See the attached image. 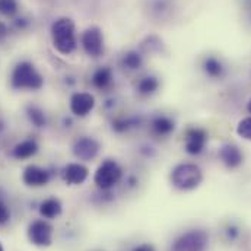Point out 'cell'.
<instances>
[{
  "label": "cell",
  "mask_w": 251,
  "mask_h": 251,
  "mask_svg": "<svg viewBox=\"0 0 251 251\" xmlns=\"http://www.w3.org/2000/svg\"><path fill=\"white\" fill-rule=\"evenodd\" d=\"M51 40L54 49L63 54H72L77 47L76 40V26L73 19L70 18H59L51 25Z\"/></svg>",
  "instance_id": "1"
},
{
  "label": "cell",
  "mask_w": 251,
  "mask_h": 251,
  "mask_svg": "<svg viewBox=\"0 0 251 251\" xmlns=\"http://www.w3.org/2000/svg\"><path fill=\"white\" fill-rule=\"evenodd\" d=\"M173 187L180 191H191L196 190L203 181V173L199 165L183 162L173 168L170 176Z\"/></svg>",
  "instance_id": "2"
},
{
  "label": "cell",
  "mask_w": 251,
  "mask_h": 251,
  "mask_svg": "<svg viewBox=\"0 0 251 251\" xmlns=\"http://www.w3.org/2000/svg\"><path fill=\"white\" fill-rule=\"evenodd\" d=\"M10 85L13 89L37 91L44 85V77L37 72L35 66L29 62L18 63L10 76Z\"/></svg>",
  "instance_id": "3"
},
{
  "label": "cell",
  "mask_w": 251,
  "mask_h": 251,
  "mask_svg": "<svg viewBox=\"0 0 251 251\" xmlns=\"http://www.w3.org/2000/svg\"><path fill=\"white\" fill-rule=\"evenodd\" d=\"M122 177H123V170L119 165V162L108 158L104 159L97 168L94 174V184L102 191H108L119 184Z\"/></svg>",
  "instance_id": "4"
},
{
  "label": "cell",
  "mask_w": 251,
  "mask_h": 251,
  "mask_svg": "<svg viewBox=\"0 0 251 251\" xmlns=\"http://www.w3.org/2000/svg\"><path fill=\"white\" fill-rule=\"evenodd\" d=\"M209 243V237L201 229H191L180 235L174 243L171 251H204Z\"/></svg>",
  "instance_id": "5"
},
{
  "label": "cell",
  "mask_w": 251,
  "mask_h": 251,
  "mask_svg": "<svg viewBox=\"0 0 251 251\" xmlns=\"http://www.w3.org/2000/svg\"><path fill=\"white\" fill-rule=\"evenodd\" d=\"M80 44L83 47V51L89 57L97 59V57L102 56V53H104V35H102V31L98 26L86 28L82 32Z\"/></svg>",
  "instance_id": "6"
},
{
  "label": "cell",
  "mask_w": 251,
  "mask_h": 251,
  "mask_svg": "<svg viewBox=\"0 0 251 251\" xmlns=\"http://www.w3.org/2000/svg\"><path fill=\"white\" fill-rule=\"evenodd\" d=\"M100 149H101L100 142L92 136H80L75 140L72 146L73 155L79 161H85V162L95 159L100 153Z\"/></svg>",
  "instance_id": "7"
},
{
  "label": "cell",
  "mask_w": 251,
  "mask_h": 251,
  "mask_svg": "<svg viewBox=\"0 0 251 251\" xmlns=\"http://www.w3.org/2000/svg\"><path fill=\"white\" fill-rule=\"evenodd\" d=\"M28 238L37 247H49L53 243V226L43 219L34 221L28 226Z\"/></svg>",
  "instance_id": "8"
},
{
  "label": "cell",
  "mask_w": 251,
  "mask_h": 251,
  "mask_svg": "<svg viewBox=\"0 0 251 251\" xmlns=\"http://www.w3.org/2000/svg\"><path fill=\"white\" fill-rule=\"evenodd\" d=\"M207 143V131L201 127H190L184 133V149L188 155H200Z\"/></svg>",
  "instance_id": "9"
},
{
  "label": "cell",
  "mask_w": 251,
  "mask_h": 251,
  "mask_svg": "<svg viewBox=\"0 0 251 251\" xmlns=\"http://www.w3.org/2000/svg\"><path fill=\"white\" fill-rule=\"evenodd\" d=\"M70 111L76 117H86L95 108V97L89 92H75L70 97Z\"/></svg>",
  "instance_id": "10"
},
{
  "label": "cell",
  "mask_w": 251,
  "mask_h": 251,
  "mask_svg": "<svg viewBox=\"0 0 251 251\" xmlns=\"http://www.w3.org/2000/svg\"><path fill=\"white\" fill-rule=\"evenodd\" d=\"M176 120L167 114H156L149 120V131L155 137L165 139L176 131Z\"/></svg>",
  "instance_id": "11"
},
{
  "label": "cell",
  "mask_w": 251,
  "mask_h": 251,
  "mask_svg": "<svg viewBox=\"0 0 251 251\" xmlns=\"http://www.w3.org/2000/svg\"><path fill=\"white\" fill-rule=\"evenodd\" d=\"M219 161L229 170L238 168L244 162V153L235 143H225L219 148L218 152Z\"/></svg>",
  "instance_id": "12"
},
{
  "label": "cell",
  "mask_w": 251,
  "mask_h": 251,
  "mask_svg": "<svg viewBox=\"0 0 251 251\" xmlns=\"http://www.w3.org/2000/svg\"><path fill=\"white\" fill-rule=\"evenodd\" d=\"M62 177L69 186H80L89 177V168L80 162H72L63 168Z\"/></svg>",
  "instance_id": "13"
},
{
  "label": "cell",
  "mask_w": 251,
  "mask_h": 251,
  "mask_svg": "<svg viewBox=\"0 0 251 251\" xmlns=\"http://www.w3.org/2000/svg\"><path fill=\"white\" fill-rule=\"evenodd\" d=\"M22 181L28 187H43L50 181V173L38 165H28L24 170Z\"/></svg>",
  "instance_id": "14"
},
{
  "label": "cell",
  "mask_w": 251,
  "mask_h": 251,
  "mask_svg": "<svg viewBox=\"0 0 251 251\" xmlns=\"http://www.w3.org/2000/svg\"><path fill=\"white\" fill-rule=\"evenodd\" d=\"M91 82L94 85L95 89L98 91H107L111 88L113 82H114V73L111 70V67L108 66H102V67H98L92 77H91Z\"/></svg>",
  "instance_id": "15"
},
{
  "label": "cell",
  "mask_w": 251,
  "mask_h": 251,
  "mask_svg": "<svg viewBox=\"0 0 251 251\" xmlns=\"http://www.w3.org/2000/svg\"><path fill=\"white\" fill-rule=\"evenodd\" d=\"M142 123H143V120L139 116H117L111 122V128H113V131L123 134L133 128H139Z\"/></svg>",
  "instance_id": "16"
},
{
  "label": "cell",
  "mask_w": 251,
  "mask_h": 251,
  "mask_svg": "<svg viewBox=\"0 0 251 251\" xmlns=\"http://www.w3.org/2000/svg\"><path fill=\"white\" fill-rule=\"evenodd\" d=\"M159 86H161V82L156 76L146 75L136 82V92L140 97H152L153 94L158 92Z\"/></svg>",
  "instance_id": "17"
},
{
  "label": "cell",
  "mask_w": 251,
  "mask_h": 251,
  "mask_svg": "<svg viewBox=\"0 0 251 251\" xmlns=\"http://www.w3.org/2000/svg\"><path fill=\"white\" fill-rule=\"evenodd\" d=\"M38 152V143L34 139H26L15 145L12 149V155L15 159H28Z\"/></svg>",
  "instance_id": "18"
},
{
  "label": "cell",
  "mask_w": 251,
  "mask_h": 251,
  "mask_svg": "<svg viewBox=\"0 0 251 251\" xmlns=\"http://www.w3.org/2000/svg\"><path fill=\"white\" fill-rule=\"evenodd\" d=\"M62 210L63 206L62 203H60V200L59 199H54V197L47 199V200H44L40 204V213L46 219H54V218H57L62 213Z\"/></svg>",
  "instance_id": "19"
},
{
  "label": "cell",
  "mask_w": 251,
  "mask_h": 251,
  "mask_svg": "<svg viewBox=\"0 0 251 251\" xmlns=\"http://www.w3.org/2000/svg\"><path fill=\"white\" fill-rule=\"evenodd\" d=\"M201 67H203V72H204L209 77H212V79H219V77H222V76H224V72H225V67H224L222 62H221L219 59H216V57H206V59L203 60Z\"/></svg>",
  "instance_id": "20"
},
{
  "label": "cell",
  "mask_w": 251,
  "mask_h": 251,
  "mask_svg": "<svg viewBox=\"0 0 251 251\" xmlns=\"http://www.w3.org/2000/svg\"><path fill=\"white\" fill-rule=\"evenodd\" d=\"M122 66L127 70H139L143 66V56L137 50H128L122 57Z\"/></svg>",
  "instance_id": "21"
},
{
  "label": "cell",
  "mask_w": 251,
  "mask_h": 251,
  "mask_svg": "<svg viewBox=\"0 0 251 251\" xmlns=\"http://www.w3.org/2000/svg\"><path fill=\"white\" fill-rule=\"evenodd\" d=\"M26 117L35 127H46V125H47L46 113L38 105H34V104L28 105L26 107Z\"/></svg>",
  "instance_id": "22"
},
{
  "label": "cell",
  "mask_w": 251,
  "mask_h": 251,
  "mask_svg": "<svg viewBox=\"0 0 251 251\" xmlns=\"http://www.w3.org/2000/svg\"><path fill=\"white\" fill-rule=\"evenodd\" d=\"M18 0H0V15L3 16H13L18 13Z\"/></svg>",
  "instance_id": "23"
},
{
  "label": "cell",
  "mask_w": 251,
  "mask_h": 251,
  "mask_svg": "<svg viewBox=\"0 0 251 251\" xmlns=\"http://www.w3.org/2000/svg\"><path fill=\"white\" fill-rule=\"evenodd\" d=\"M237 134L243 137L244 140L251 142V116L240 120V123L237 126Z\"/></svg>",
  "instance_id": "24"
},
{
  "label": "cell",
  "mask_w": 251,
  "mask_h": 251,
  "mask_svg": "<svg viewBox=\"0 0 251 251\" xmlns=\"http://www.w3.org/2000/svg\"><path fill=\"white\" fill-rule=\"evenodd\" d=\"M151 10L156 13L158 16H162L164 13L171 10V1L170 0H155L151 4Z\"/></svg>",
  "instance_id": "25"
},
{
  "label": "cell",
  "mask_w": 251,
  "mask_h": 251,
  "mask_svg": "<svg viewBox=\"0 0 251 251\" xmlns=\"http://www.w3.org/2000/svg\"><path fill=\"white\" fill-rule=\"evenodd\" d=\"M238 235H240V231H238V228H237L235 225H229V226L226 228V237H228L231 241H234Z\"/></svg>",
  "instance_id": "26"
},
{
  "label": "cell",
  "mask_w": 251,
  "mask_h": 251,
  "mask_svg": "<svg viewBox=\"0 0 251 251\" xmlns=\"http://www.w3.org/2000/svg\"><path fill=\"white\" fill-rule=\"evenodd\" d=\"M9 216H10V213H9L7 207H6V206H3V204H0V225H1V224H4V222L9 219Z\"/></svg>",
  "instance_id": "27"
},
{
  "label": "cell",
  "mask_w": 251,
  "mask_h": 251,
  "mask_svg": "<svg viewBox=\"0 0 251 251\" xmlns=\"http://www.w3.org/2000/svg\"><path fill=\"white\" fill-rule=\"evenodd\" d=\"M133 251H156L155 250V247L152 246V244H148V243H145V244H140V246H137V247H134Z\"/></svg>",
  "instance_id": "28"
},
{
  "label": "cell",
  "mask_w": 251,
  "mask_h": 251,
  "mask_svg": "<svg viewBox=\"0 0 251 251\" xmlns=\"http://www.w3.org/2000/svg\"><path fill=\"white\" fill-rule=\"evenodd\" d=\"M247 111L251 114V98L249 100V102H247Z\"/></svg>",
  "instance_id": "29"
},
{
  "label": "cell",
  "mask_w": 251,
  "mask_h": 251,
  "mask_svg": "<svg viewBox=\"0 0 251 251\" xmlns=\"http://www.w3.org/2000/svg\"><path fill=\"white\" fill-rule=\"evenodd\" d=\"M3 130H4V123H3V122L0 120V133H1Z\"/></svg>",
  "instance_id": "30"
},
{
  "label": "cell",
  "mask_w": 251,
  "mask_h": 251,
  "mask_svg": "<svg viewBox=\"0 0 251 251\" xmlns=\"http://www.w3.org/2000/svg\"><path fill=\"white\" fill-rule=\"evenodd\" d=\"M0 251H4V249H3V246H1V243H0Z\"/></svg>",
  "instance_id": "31"
}]
</instances>
